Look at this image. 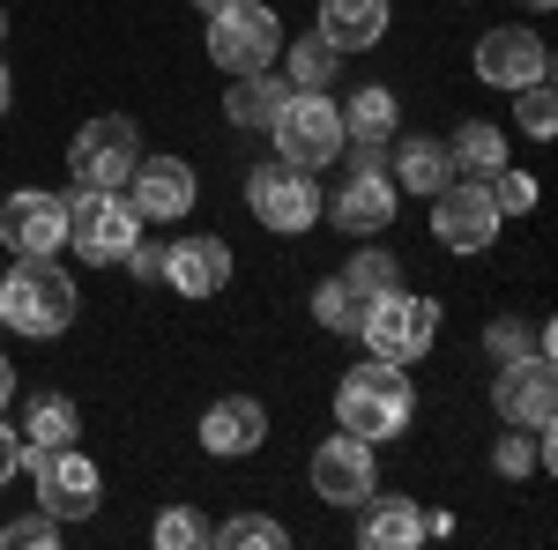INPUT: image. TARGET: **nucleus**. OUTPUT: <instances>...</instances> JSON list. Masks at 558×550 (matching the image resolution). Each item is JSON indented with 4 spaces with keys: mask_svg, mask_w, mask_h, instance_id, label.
I'll return each mask as SVG.
<instances>
[{
    "mask_svg": "<svg viewBox=\"0 0 558 550\" xmlns=\"http://www.w3.org/2000/svg\"><path fill=\"white\" fill-rule=\"evenodd\" d=\"M417 417V387H410V365H387V357H365L350 365L343 387H336V424L350 439L380 447V439H402Z\"/></svg>",
    "mask_w": 558,
    "mask_h": 550,
    "instance_id": "nucleus-1",
    "label": "nucleus"
},
{
    "mask_svg": "<svg viewBox=\"0 0 558 550\" xmlns=\"http://www.w3.org/2000/svg\"><path fill=\"white\" fill-rule=\"evenodd\" d=\"M68 320H75V276L52 254L8 260V276H0V328L52 342V335H68Z\"/></svg>",
    "mask_w": 558,
    "mask_h": 550,
    "instance_id": "nucleus-2",
    "label": "nucleus"
},
{
    "mask_svg": "<svg viewBox=\"0 0 558 550\" xmlns=\"http://www.w3.org/2000/svg\"><path fill=\"white\" fill-rule=\"evenodd\" d=\"M202 45H209V60L223 75H260L283 52V15L268 0H223V8H209V38Z\"/></svg>",
    "mask_w": 558,
    "mask_h": 550,
    "instance_id": "nucleus-3",
    "label": "nucleus"
},
{
    "mask_svg": "<svg viewBox=\"0 0 558 550\" xmlns=\"http://www.w3.org/2000/svg\"><path fill=\"white\" fill-rule=\"evenodd\" d=\"M357 342H365V357H387V365H417L432 342H439V305L417 297L410 283L402 291H387L365 305V320H357Z\"/></svg>",
    "mask_w": 558,
    "mask_h": 550,
    "instance_id": "nucleus-4",
    "label": "nucleus"
},
{
    "mask_svg": "<svg viewBox=\"0 0 558 550\" xmlns=\"http://www.w3.org/2000/svg\"><path fill=\"white\" fill-rule=\"evenodd\" d=\"M268 134H276V157H283V164L320 171V164L343 157V105H336L328 89H291Z\"/></svg>",
    "mask_w": 558,
    "mask_h": 550,
    "instance_id": "nucleus-5",
    "label": "nucleus"
},
{
    "mask_svg": "<svg viewBox=\"0 0 558 550\" xmlns=\"http://www.w3.org/2000/svg\"><path fill=\"white\" fill-rule=\"evenodd\" d=\"M134 164H142V127H134L128 112H97V120H83L75 142H68V171H75V186H105V194H120Z\"/></svg>",
    "mask_w": 558,
    "mask_h": 550,
    "instance_id": "nucleus-6",
    "label": "nucleus"
},
{
    "mask_svg": "<svg viewBox=\"0 0 558 550\" xmlns=\"http://www.w3.org/2000/svg\"><path fill=\"white\" fill-rule=\"evenodd\" d=\"M23 468L38 476V506L52 521H89L97 499H105V476H97V462H89L75 439L68 447H23Z\"/></svg>",
    "mask_w": 558,
    "mask_h": 550,
    "instance_id": "nucleus-7",
    "label": "nucleus"
},
{
    "mask_svg": "<svg viewBox=\"0 0 558 550\" xmlns=\"http://www.w3.org/2000/svg\"><path fill=\"white\" fill-rule=\"evenodd\" d=\"M320 186H313V171L299 164H254V179H246V209H254L260 231H276V239H299V231H313L320 223Z\"/></svg>",
    "mask_w": 558,
    "mask_h": 550,
    "instance_id": "nucleus-8",
    "label": "nucleus"
},
{
    "mask_svg": "<svg viewBox=\"0 0 558 550\" xmlns=\"http://www.w3.org/2000/svg\"><path fill=\"white\" fill-rule=\"evenodd\" d=\"M134 239H142V216L128 209V194H105V186H75L68 194V246H75V260H128Z\"/></svg>",
    "mask_w": 558,
    "mask_h": 550,
    "instance_id": "nucleus-9",
    "label": "nucleus"
},
{
    "mask_svg": "<svg viewBox=\"0 0 558 550\" xmlns=\"http://www.w3.org/2000/svg\"><path fill=\"white\" fill-rule=\"evenodd\" d=\"M499 201H492V179H447L439 194H432V239L447 246V254H484L492 239H499Z\"/></svg>",
    "mask_w": 558,
    "mask_h": 550,
    "instance_id": "nucleus-10",
    "label": "nucleus"
},
{
    "mask_svg": "<svg viewBox=\"0 0 558 550\" xmlns=\"http://www.w3.org/2000/svg\"><path fill=\"white\" fill-rule=\"evenodd\" d=\"M68 246V194H45V186H23V194H0V254L8 260H38Z\"/></svg>",
    "mask_w": 558,
    "mask_h": 550,
    "instance_id": "nucleus-11",
    "label": "nucleus"
},
{
    "mask_svg": "<svg viewBox=\"0 0 558 550\" xmlns=\"http://www.w3.org/2000/svg\"><path fill=\"white\" fill-rule=\"evenodd\" d=\"M492 410H499V424L551 431V417H558V365L544 357V350L507 357V365H499V380H492Z\"/></svg>",
    "mask_w": 558,
    "mask_h": 550,
    "instance_id": "nucleus-12",
    "label": "nucleus"
},
{
    "mask_svg": "<svg viewBox=\"0 0 558 550\" xmlns=\"http://www.w3.org/2000/svg\"><path fill=\"white\" fill-rule=\"evenodd\" d=\"M476 83L492 89H529V83H551V45L536 38L529 23H499V30H484L476 38Z\"/></svg>",
    "mask_w": 558,
    "mask_h": 550,
    "instance_id": "nucleus-13",
    "label": "nucleus"
},
{
    "mask_svg": "<svg viewBox=\"0 0 558 550\" xmlns=\"http://www.w3.org/2000/svg\"><path fill=\"white\" fill-rule=\"evenodd\" d=\"M373 491H380V462H373L365 439L343 431V439H320V447H313V499H320V506L357 513Z\"/></svg>",
    "mask_w": 558,
    "mask_h": 550,
    "instance_id": "nucleus-14",
    "label": "nucleus"
},
{
    "mask_svg": "<svg viewBox=\"0 0 558 550\" xmlns=\"http://www.w3.org/2000/svg\"><path fill=\"white\" fill-rule=\"evenodd\" d=\"M120 194H128V209L142 216V223H179V216L194 209L202 186H194V164H186V157H142Z\"/></svg>",
    "mask_w": 558,
    "mask_h": 550,
    "instance_id": "nucleus-15",
    "label": "nucleus"
},
{
    "mask_svg": "<svg viewBox=\"0 0 558 550\" xmlns=\"http://www.w3.org/2000/svg\"><path fill=\"white\" fill-rule=\"evenodd\" d=\"M395 179L387 171H350L343 186H336V201H320V216H336V231L350 239H380L387 223H395Z\"/></svg>",
    "mask_w": 558,
    "mask_h": 550,
    "instance_id": "nucleus-16",
    "label": "nucleus"
},
{
    "mask_svg": "<svg viewBox=\"0 0 558 550\" xmlns=\"http://www.w3.org/2000/svg\"><path fill=\"white\" fill-rule=\"evenodd\" d=\"M260 439H268V410L254 394H223L202 410V447L216 462H246V454H260Z\"/></svg>",
    "mask_w": 558,
    "mask_h": 550,
    "instance_id": "nucleus-17",
    "label": "nucleus"
},
{
    "mask_svg": "<svg viewBox=\"0 0 558 550\" xmlns=\"http://www.w3.org/2000/svg\"><path fill=\"white\" fill-rule=\"evenodd\" d=\"M165 283H172L179 297H216L231 283V246H223L216 231H194V239L165 246Z\"/></svg>",
    "mask_w": 558,
    "mask_h": 550,
    "instance_id": "nucleus-18",
    "label": "nucleus"
},
{
    "mask_svg": "<svg viewBox=\"0 0 558 550\" xmlns=\"http://www.w3.org/2000/svg\"><path fill=\"white\" fill-rule=\"evenodd\" d=\"M387 179H395V194L432 201V194L454 179V157H447L439 134H402V142H387Z\"/></svg>",
    "mask_w": 558,
    "mask_h": 550,
    "instance_id": "nucleus-19",
    "label": "nucleus"
},
{
    "mask_svg": "<svg viewBox=\"0 0 558 550\" xmlns=\"http://www.w3.org/2000/svg\"><path fill=\"white\" fill-rule=\"evenodd\" d=\"M387 0H320V38L336 52H373L387 38Z\"/></svg>",
    "mask_w": 558,
    "mask_h": 550,
    "instance_id": "nucleus-20",
    "label": "nucleus"
},
{
    "mask_svg": "<svg viewBox=\"0 0 558 550\" xmlns=\"http://www.w3.org/2000/svg\"><path fill=\"white\" fill-rule=\"evenodd\" d=\"M357 513H365V528H357V543H365V550H410V543H425V506H417V499H402V491H395V499L373 491Z\"/></svg>",
    "mask_w": 558,
    "mask_h": 550,
    "instance_id": "nucleus-21",
    "label": "nucleus"
},
{
    "mask_svg": "<svg viewBox=\"0 0 558 550\" xmlns=\"http://www.w3.org/2000/svg\"><path fill=\"white\" fill-rule=\"evenodd\" d=\"M283 97H291V83H276V68H260V75H231V89H223V120L246 134H268L276 127V112H283Z\"/></svg>",
    "mask_w": 558,
    "mask_h": 550,
    "instance_id": "nucleus-22",
    "label": "nucleus"
},
{
    "mask_svg": "<svg viewBox=\"0 0 558 550\" xmlns=\"http://www.w3.org/2000/svg\"><path fill=\"white\" fill-rule=\"evenodd\" d=\"M447 157H454V179H492L499 164H514V149H507V127H499V120H462L454 142H447Z\"/></svg>",
    "mask_w": 558,
    "mask_h": 550,
    "instance_id": "nucleus-23",
    "label": "nucleus"
},
{
    "mask_svg": "<svg viewBox=\"0 0 558 550\" xmlns=\"http://www.w3.org/2000/svg\"><path fill=\"white\" fill-rule=\"evenodd\" d=\"M343 142H395V89L357 83L343 97Z\"/></svg>",
    "mask_w": 558,
    "mask_h": 550,
    "instance_id": "nucleus-24",
    "label": "nucleus"
},
{
    "mask_svg": "<svg viewBox=\"0 0 558 550\" xmlns=\"http://www.w3.org/2000/svg\"><path fill=\"white\" fill-rule=\"evenodd\" d=\"M276 60H283V83H291V89H328L336 75H343V52L320 38V30H313V38H299V45H283Z\"/></svg>",
    "mask_w": 558,
    "mask_h": 550,
    "instance_id": "nucleus-25",
    "label": "nucleus"
},
{
    "mask_svg": "<svg viewBox=\"0 0 558 550\" xmlns=\"http://www.w3.org/2000/svg\"><path fill=\"white\" fill-rule=\"evenodd\" d=\"M68 439H83V410L68 394H38L23 410V447H68Z\"/></svg>",
    "mask_w": 558,
    "mask_h": 550,
    "instance_id": "nucleus-26",
    "label": "nucleus"
},
{
    "mask_svg": "<svg viewBox=\"0 0 558 550\" xmlns=\"http://www.w3.org/2000/svg\"><path fill=\"white\" fill-rule=\"evenodd\" d=\"M551 320H521V313H499V320H484V350H492V365H507V357H529V350H544L551 357Z\"/></svg>",
    "mask_w": 558,
    "mask_h": 550,
    "instance_id": "nucleus-27",
    "label": "nucleus"
},
{
    "mask_svg": "<svg viewBox=\"0 0 558 550\" xmlns=\"http://www.w3.org/2000/svg\"><path fill=\"white\" fill-rule=\"evenodd\" d=\"M343 283H350V291H357V297H365V305H373V297L402 291V260H395V254H380V246H365V254H350Z\"/></svg>",
    "mask_w": 558,
    "mask_h": 550,
    "instance_id": "nucleus-28",
    "label": "nucleus"
},
{
    "mask_svg": "<svg viewBox=\"0 0 558 550\" xmlns=\"http://www.w3.org/2000/svg\"><path fill=\"white\" fill-rule=\"evenodd\" d=\"M313 320H320L328 335H357V320H365V297L350 291L343 276H328V283L313 291Z\"/></svg>",
    "mask_w": 558,
    "mask_h": 550,
    "instance_id": "nucleus-29",
    "label": "nucleus"
},
{
    "mask_svg": "<svg viewBox=\"0 0 558 550\" xmlns=\"http://www.w3.org/2000/svg\"><path fill=\"white\" fill-rule=\"evenodd\" d=\"M149 536H157V550H209L216 543V521H202L194 506H165Z\"/></svg>",
    "mask_w": 558,
    "mask_h": 550,
    "instance_id": "nucleus-30",
    "label": "nucleus"
},
{
    "mask_svg": "<svg viewBox=\"0 0 558 550\" xmlns=\"http://www.w3.org/2000/svg\"><path fill=\"white\" fill-rule=\"evenodd\" d=\"M216 543H223V550H283V543H291V528L268 521V513H239V521L216 528Z\"/></svg>",
    "mask_w": 558,
    "mask_h": 550,
    "instance_id": "nucleus-31",
    "label": "nucleus"
},
{
    "mask_svg": "<svg viewBox=\"0 0 558 550\" xmlns=\"http://www.w3.org/2000/svg\"><path fill=\"white\" fill-rule=\"evenodd\" d=\"M492 468H499V476H529V468H544V439H536V431H521V424H507V439H499V447H492Z\"/></svg>",
    "mask_w": 558,
    "mask_h": 550,
    "instance_id": "nucleus-32",
    "label": "nucleus"
},
{
    "mask_svg": "<svg viewBox=\"0 0 558 550\" xmlns=\"http://www.w3.org/2000/svg\"><path fill=\"white\" fill-rule=\"evenodd\" d=\"M514 112H521V134H529V142H551V134H558V97H551V83L514 89Z\"/></svg>",
    "mask_w": 558,
    "mask_h": 550,
    "instance_id": "nucleus-33",
    "label": "nucleus"
},
{
    "mask_svg": "<svg viewBox=\"0 0 558 550\" xmlns=\"http://www.w3.org/2000/svg\"><path fill=\"white\" fill-rule=\"evenodd\" d=\"M492 201H499V216H529L536 209V179L514 171V164H499L492 171Z\"/></svg>",
    "mask_w": 558,
    "mask_h": 550,
    "instance_id": "nucleus-34",
    "label": "nucleus"
},
{
    "mask_svg": "<svg viewBox=\"0 0 558 550\" xmlns=\"http://www.w3.org/2000/svg\"><path fill=\"white\" fill-rule=\"evenodd\" d=\"M0 543H15V550H52L60 543V521H52V513H23V521H8V528H0Z\"/></svg>",
    "mask_w": 558,
    "mask_h": 550,
    "instance_id": "nucleus-35",
    "label": "nucleus"
},
{
    "mask_svg": "<svg viewBox=\"0 0 558 550\" xmlns=\"http://www.w3.org/2000/svg\"><path fill=\"white\" fill-rule=\"evenodd\" d=\"M128 276L134 283H165V246H157V239H134L128 246Z\"/></svg>",
    "mask_w": 558,
    "mask_h": 550,
    "instance_id": "nucleus-36",
    "label": "nucleus"
},
{
    "mask_svg": "<svg viewBox=\"0 0 558 550\" xmlns=\"http://www.w3.org/2000/svg\"><path fill=\"white\" fill-rule=\"evenodd\" d=\"M15 476H23V431L0 424V484H15Z\"/></svg>",
    "mask_w": 558,
    "mask_h": 550,
    "instance_id": "nucleus-37",
    "label": "nucleus"
},
{
    "mask_svg": "<svg viewBox=\"0 0 558 550\" xmlns=\"http://www.w3.org/2000/svg\"><path fill=\"white\" fill-rule=\"evenodd\" d=\"M343 164L350 171H387V142H343Z\"/></svg>",
    "mask_w": 558,
    "mask_h": 550,
    "instance_id": "nucleus-38",
    "label": "nucleus"
},
{
    "mask_svg": "<svg viewBox=\"0 0 558 550\" xmlns=\"http://www.w3.org/2000/svg\"><path fill=\"white\" fill-rule=\"evenodd\" d=\"M8 402H15V365L0 357V410H8Z\"/></svg>",
    "mask_w": 558,
    "mask_h": 550,
    "instance_id": "nucleus-39",
    "label": "nucleus"
},
{
    "mask_svg": "<svg viewBox=\"0 0 558 550\" xmlns=\"http://www.w3.org/2000/svg\"><path fill=\"white\" fill-rule=\"evenodd\" d=\"M8 97H15V75H8V60H0V120H8Z\"/></svg>",
    "mask_w": 558,
    "mask_h": 550,
    "instance_id": "nucleus-40",
    "label": "nucleus"
},
{
    "mask_svg": "<svg viewBox=\"0 0 558 550\" xmlns=\"http://www.w3.org/2000/svg\"><path fill=\"white\" fill-rule=\"evenodd\" d=\"M521 8H536V15H544V8H551V0H521Z\"/></svg>",
    "mask_w": 558,
    "mask_h": 550,
    "instance_id": "nucleus-41",
    "label": "nucleus"
},
{
    "mask_svg": "<svg viewBox=\"0 0 558 550\" xmlns=\"http://www.w3.org/2000/svg\"><path fill=\"white\" fill-rule=\"evenodd\" d=\"M194 8H202V15H209V8H223V0H194Z\"/></svg>",
    "mask_w": 558,
    "mask_h": 550,
    "instance_id": "nucleus-42",
    "label": "nucleus"
},
{
    "mask_svg": "<svg viewBox=\"0 0 558 550\" xmlns=\"http://www.w3.org/2000/svg\"><path fill=\"white\" fill-rule=\"evenodd\" d=\"M0 38H8V8H0Z\"/></svg>",
    "mask_w": 558,
    "mask_h": 550,
    "instance_id": "nucleus-43",
    "label": "nucleus"
},
{
    "mask_svg": "<svg viewBox=\"0 0 558 550\" xmlns=\"http://www.w3.org/2000/svg\"><path fill=\"white\" fill-rule=\"evenodd\" d=\"M0 276H8V254H0Z\"/></svg>",
    "mask_w": 558,
    "mask_h": 550,
    "instance_id": "nucleus-44",
    "label": "nucleus"
},
{
    "mask_svg": "<svg viewBox=\"0 0 558 550\" xmlns=\"http://www.w3.org/2000/svg\"><path fill=\"white\" fill-rule=\"evenodd\" d=\"M0 194H8V186H0Z\"/></svg>",
    "mask_w": 558,
    "mask_h": 550,
    "instance_id": "nucleus-45",
    "label": "nucleus"
}]
</instances>
